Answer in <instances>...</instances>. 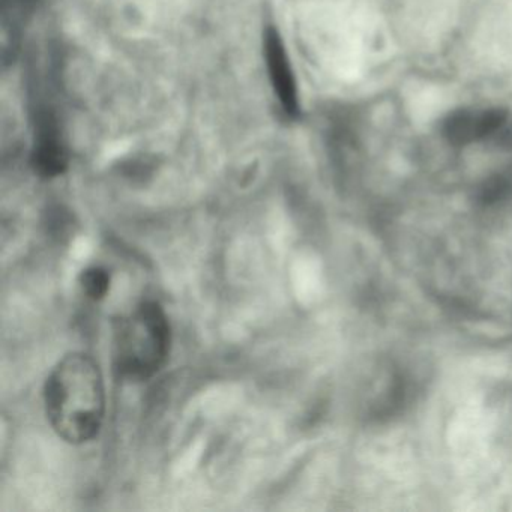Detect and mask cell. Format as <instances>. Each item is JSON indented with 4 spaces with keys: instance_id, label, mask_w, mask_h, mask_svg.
I'll return each mask as SVG.
<instances>
[{
    "instance_id": "1",
    "label": "cell",
    "mask_w": 512,
    "mask_h": 512,
    "mask_svg": "<svg viewBox=\"0 0 512 512\" xmlns=\"http://www.w3.org/2000/svg\"><path fill=\"white\" fill-rule=\"evenodd\" d=\"M47 418L70 443L94 439L106 415V389L97 362L86 353H70L53 368L44 388Z\"/></svg>"
},
{
    "instance_id": "2",
    "label": "cell",
    "mask_w": 512,
    "mask_h": 512,
    "mask_svg": "<svg viewBox=\"0 0 512 512\" xmlns=\"http://www.w3.org/2000/svg\"><path fill=\"white\" fill-rule=\"evenodd\" d=\"M172 329L163 307L146 301L113 326V361L119 376L131 382L154 377L166 364Z\"/></svg>"
},
{
    "instance_id": "3",
    "label": "cell",
    "mask_w": 512,
    "mask_h": 512,
    "mask_svg": "<svg viewBox=\"0 0 512 512\" xmlns=\"http://www.w3.org/2000/svg\"><path fill=\"white\" fill-rule=\"evenodd\" d=\"M263 55L275 97L287 118L299 116V94L295 73L278 29L269 26L263 35Z\"/></svg>"
},
{
    "instance_id": "4",
    "label": "cell",
    "mask_w": 512,
    "mask_h": 512,
    "mask_svg": "<svg viewBox=\"0 0 512 512\" xmlns=\"http://www.w3.org/2000/svg\"><path fill=\"white\" fill-rule=\"evenodd\" d=\"M508 113L497 107H467L446 116L443 137L452 145L466 146L484 140L505 125Z\"/></svg>"
},
{
    "instance_id": "5",
    "label": "cell",
    "mask_w": 512,
    "mask_h": 512,
    "mask_svg": "<svg viewBox=\"0 0 512 512\" xmlns=\"http://www.w3.org/2000/svg\"><path fill=\"white\" fill-rule=\"evenodd\" d=\"M110 283H112L110 272L101 266H91L80 275V287L92 301H101L106 298L110 290Z\"/></svg>"
}]
</instances>
